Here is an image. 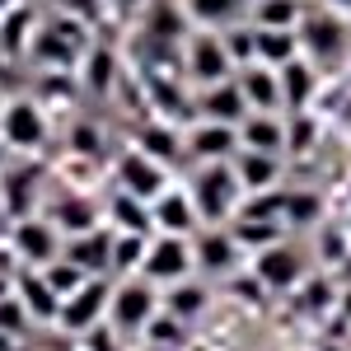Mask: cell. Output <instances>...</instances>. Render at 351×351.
<instances>
[{
  "label": "cell",
  "mask_w": 351,
  "mask_h": 351,
  "mask_svg": "<svg viewBox=\"0 0 351 351\" xmlns=\"http://www.w3.org/2000/svg\"><path fill=\"white\" fill-rule=\"evenodd\" d=\"M89 47H94V28L89 24L71 19V14H56V10H43V24L33 33L28 61L38 71H80Z\"/></svg>",
  "instance_id": "cell-1"
},
{
  "label": "cell",
  "mask_w": 351,
  "mask_h": 351,
  "mask_svg": "<svg viewBox=\"0 0 351 351\" xmlns=\"http://www.w3.org/2000/svg\"><path fill=\"white\" fill-rule=\"evenodd\" d=\"M295 33H300V52L309 56L324 75L337 71L351 56V14H342V10H328L319 0H309Z\"/></svg>",
  "instance_id": "cell-2"
},
{
  "label": "cell",
  "mask_w": 351,
  "mask_h": 351,
  "mask_svg": "<svg viewBox=\"0 0 351 351\" xmlns=\"http://www.w3.org/2000/svg\"><path fill=\"white\" fill-rule=\"evenodd\" d=\"M188 192L197 202V216L202 225H230L239 216V202H243V188H239V173L234 164H192V178H188Z\"/></svg>",
  "instance_id": "cell-3"
},
{
  "label": "cell",
  "mask_w": 351,
  "mask_h": 351,
  "mask_svg": "<svg viewBox=\"0 0 351 351\" xmlns=\"http://www.w3.org/2000/svg\"><path fill=\"white\" fill-rule=\"evenodd\" d=\"M155 314H160V286H150L145 276H112L108 319H104V324H108L122 342L141 337Z\"/></svg>",
  "instance_id": "cell-4"
},
{
  "label": "cell",
  "mask_w": 351,
  "mask_h": 351,
  "mask_svg": "<svg viewBox=\"0 0 351 351\" xmlns=\"http://www.w3.org/2000/svg\"><path fill=\"white\" fill-rule=\"evenodd\" d=\"M178 75L188 80V89H206V84H220L234 75V61L225 52V38L211 33V28H192L178 47Z\"/></svg>",
  "instance_id": "cell-5"
},
{
  "label": "cell",
  "mask_w": 351,
  "mask_h": 351,
  "mask_svg": "<svg viewBox=\"0 0 351 351\" xmlns=\"http://www.w3.org/2000/svg\"><path fill=\"white\" fill-rule=\"evenodd\" d=\"M47 132H52L47 108H43L33 94L5 99V108H0V145H5V150L33 155V150H43V145H47Z\"/></svg>",
  "instance_id": "cell-6"
},
{
  "label": "cell",
  "mask_w": 351,
  "mask_h": 351,
  "mask_svg": "<svg viewBox=\"0 0 351 351\" xmlns=\"http://www.w3.org/2000/svg\"><path fill=\"white\" fill-rule=\"evenodd\" d=\"M192 258H197V271L206 281H230V276H239L248 267V253L230 234V225H202L192 234Z\"/></svg>",
  "instance_id": "cell-7"
},
{
  "label": "cell",
  "mask_w": 351,
  "mask_h": 351,
  "mask_svg": "<svg viewBox=\"0 0 351 351\" xmlns=\"http://www.w3.org/2000/svg\"><path fill=\"white\" fill-rule=\"evenodd\" d=\"M136 276H145L150 286H173L183 276H197V258H192V239L188 234H150V248H145V263Z\"/></svg>",
  "instance_id": "cell-8"
},
{
  "label": "cell",
  "mask_w": 351,
  "mask_h": 351,
  "mask_svg": "<svg viewBox=\"0 0 351 351\" xmlns=\"http://www.w3.org/2000/svg\"><path fill=\"white\" fill-rule=\"evenodd\" d=\"M248 271L263 281L267 295H291L300 281L309 276V263H304V253L291 239H281V243H271V248H263V253H253Z\"/></svg>",
  "instance_id": "cell-9"
},
{
  "label": "cell",
  "mask_w": 351,
  "mask_h": 351,
  "mask_svg": "<svg viewBox=\"0 0 351 351\" xmlns=\"http://www.w3.org/2000/svg\"><path fill=\"white\" fill-rule=\"evenodd\" d=\"M108 295H112V276H89L80 291L61 300V314H56V328L71 332V337H84L89 328H99L108 319Z\"/></svg>",
  "instance_id": "cell-10"
},
{
  "label": "cell",
  "mask_w": 351,
  "mask_h": 351,
  "mask_svg": "<svg viewBox=\"0 0 351 351\" xmlns=\"http://www.w3.org/2000/svg\"><path fill=\"white\" fill-rule=\"evenodd\" d=\"M112 178H117V188L132 192V197H141V202H155L169 183H173V169L160 160H150L145 150H127V155H117V164H112Z\"/></svg>",
  "instance_id": "cell-11"
},
{
  "label": "cell",
  "mask_w": 351,
  "mask_h": 351,
  "mask_svg": "<svg viewBox=\"0 0 351 351\" xmlns=\"http://www.w3.org/2000/svg\"><path fill=\"white\" fill-rule=\"evenodd\" d=\"M61 230H56L52 220H38V216H19L14 220V230H10V248H14V258L24 263V267H47L61 258Z\"/></svg>",
  "instance_id": "cell-12"
},
{
  "label": "cell",
  "mask_w": 351,
  "mask_h": 351,
  "mask_svg": "<svg viewBox=\"0 0 351 351\" xmlns=\"http://www.w3.org/2000/svg\"><path fill=\"white\" fill-rule=\"evenodd\" d=\"M183 145H188V160L192 164H225V160L239 155V127L192 117L188 127H183Z\"/></svg>",
  "instance_id": "cell-13"
},
{
  "label": "cell",
  "mask_w": 351,
  "mask_h": 351,
  "mask_svg": "<svg viewBox=\"0 0 351 351\" xmlns=\"http://www.w3.org/2000/svg\"><path fill=\"white\" fill-rule=\"evenodd\" d=\"M150 216H155V234H197L202 216H197V202H192L188 183H169V188L150 202Z\"/></svg>",
  "instance_id": "cell-14"
},
{
  "label": "cell",
  "mask_w": 351,
  "mask_h": 351,
  "mask_svg": "<svg viewBox=\"0 0 351 351\" xmlns=\"http://www.w3.org/2000/svg\"><path fill=\"white\" fill-rule=\"evenodd\" d=\"M136 24H141V38H145V43H160V47L164 43L183 47V38L192 33L183 0H145L141 14H136Z\"/></svg>",
  "instance_id": "cell-15"
},
{
  "label": "cell",
  "mask_w": 351,
  "mask_h": 351,
  "mask_svg": "<svg viewBox=\"0 0 351 351\" xmlns=\"http://www.w3.org/2000/svg\"><path fill=\"white\" fill-rule=\"evenodd\" d=\"M281 80V112H309L319 104V89H324V71L309 61V56H295L276 71Z\"/></svg>",
  "instance_id": "cell-16"
},
{
  "label": "cell",
  "mask_w": 351,
  "mask_h": 351,
  "mask_svg": "<svg viewBox=\"0 0 351 351\" xmlns=\"http://www.w3.org/2000/svg\"><path fill=\"white\" fill-rule=\"evenodd\" d=\"M80 89L89 94V99H112L117 94V84H122V56H117V47H108V43H99L94 38V47L84 52V61H80Z\"/></svg>",
  "instance_id": "cell-17"
},
{
  "label": "cell",
  "mask_w": 351,
  "mask_h": 351,
  "mask_svg": "<svg viewBox=\"0 0 351 351\" xmlns=\"http://www.w3.org/2000/svg\"><path fill=\"white\" fill-rule=\"evenodd\" d=\"M38 24H43V5H28V0H19L14 10L0 14V61L5 66L28 61V47H33Z\"/></svg>",
  "instance_id": "cell-18"
},
{
  "label": "cell",
  "mask_w": 351,
  "mask_h": 351,
  "mask_svg": "<svg viewBox=\"0 0 351 351\" xmlns=\"http://www.w3.org/2000/svg\"><path fill=\"white\" fill-rule=\"evenodd\" d=\"M61 258L75 263L84 276H112V230L108 225H94L84 234H71L61 243Z\"/></svg>",
  "instance_id": "cell-19"
},
{
  "label": "cell",
  "mask_w": 351,
  "mask_h": 351,
  "mask_svg": "<svg viewBox=\"0 0 351 351\" xmlns=\"http://www.w3.org/2000/svg\"><path fill=\"white\" fill-rule=\"evenodd\" d=\"M132 145H136V150H145L150 160L169 164V169H178V164L188 160L183 127H178V122H164V117H145V122L132 132Z\"/></svg>",
  "instance_id": "cell-20"
},
{
  "label": "cell",
  "mask_w": 351,
  "mask_h": 351,
  "mask_svg": "<svg viewBox=\"0 0 351 351\" xmlns=\"http://www.w3.org/2000/svg\"><path fill=\"white\" fill-rule=\"evenodd\" d=\"M192 112L206 117V122H225V127H239L248 117V104H243L234 75L220 84H206V89H192Z\"/></svg>",
  "instance_id": "cell-21"
},
{
  "label": "cell",
  "mask_w": 351,
  "mask_h": 351,
  "mask_svg": "<svg viewBox=\"0 0 351 351\" xmlns=\"http://www.w3.org/2000/svg\"><path fill=\"white\" fill-rule=\"evenodd\" d=\"M14 295H19V304L28 309L33 328H56L61 295H56L52 286H47V276H43L38 267H19V276H14Z\"/></svg>",
  "instance_id": "cell-22"
},
{
  "label": "cell",
  "mask_w": 351,
  "mask_h": 351,
  "mask_svg": "<svg viewBox=\"0 0 351 351\" xmlns=\"http://www.w3.org/2000/svg\"><path fill=\"white\" fill-rule=\"evenodd\" d=\"M160 309L173 314L178 324H197V319L211 309V281H206V276H183V281L164 286L160 291Z\"/></svg>",
  "instance_id": "cell-23"
},
{
  "label": "cell",
  "mask_w": 351,
  "mask_h": 351,
  "mask_svg": "<svg viewBox=\"0 0 351 351\" xmlns=\"http://www.w3.org/2000/svg\"><path fill=\"white\" fill-rule=\"evenodd\" d=\"M47 220L61 230V239H71V234H84L94 225H104V206L89 192H61L52 206H47Z\"/></svg>",
  "instance_id": "cell-24"
},
{
  "label": "cell",
  "mask_w": 351,
  "mask_h": 351,
  "mask_svg": "<svg viewBox=\"0 0 351 351\" xmlns=\"http://www.w3.org/2000/svg\"><path fill=\"white\" fill-rule=\"evenodd\" d=\"M234 84H239L248 112H281V80H276V71H271V66L248 61V66L234 71Z\"/></svg>",
  "instance_id": "cell-25"
},
{
  "label": "cell",
  "mask_w": 351,
  "mask_h": 351,
  "mask_svg": "<svg viewBox=\"0 0 351 351\" xmlns=\"http://www.w3.org/2000/svg\"><path fill=\"white\" fill-rule=\"evenodd\" d=\"M104 225L108 230H127V234H155V216H150V202H141L132 192L112 188L104 202Z\"/></svg>",
  "instance_id": "cell-26"
},
{
  "label": "cell",
  "mask_w": 351,
  "mask_h": 351,
  "mask_svg": "<svg viewBox=\"0 0 351 351\" xmlns=\"http://www.w3.org/2000/svg\"><path fill=\"white\" fill-rule=\"evenodd\" d=\"M239 145L286 160V112H248L239 122Z\"/></svg>",
  "instance_id": "cell-27"
},
{
  "label": "cell",
  "mask_w": 351,
  "mask_h": 351,
  "mask_svg": "<svg viewBox=\"0 0 351 351\" xmlns=\"http://www.w3.org/2000/svg\"><path fill=\"white\" fill-rule=\"evenodd\" d=\"M192 28H211V33H225L248 19V0H183Z\"/></svg>",
  "instance_id": "cell-28"
},
{
  "label": "cell",
  "mask_w": 351,
  "mask_h": 351,
  "mask_svg": "<svg viewBox=\"0 0 351 351\" xmlns=\"http://www.w3.org/2000/svg\"><path fill=\"white\" fill-rule=\"evenodd\" d=\"M230 164H234V173H239L243 197L281 183V155H263V150H243V145H239V155H234Z\"/></svg>",
  "instance_id": "cell-29"
},
{
  "label": "cell",
  "mask_w": 351,
  "mask_h": 351,
  "mask_svg": "<svg viewBox=\"0 0 351 351\" xmlns=\"http://www.w3.org/2000/svg\"><path fill=\"white\" fill-rule=\"evenodd\" d=\"M300 52V33L295 28H253V61H263L271 71H281L286 61H295Z\"/></svg>",
  "instance_id": "cell-30"
},
{
  "label": "cell",
  "mask_w": 351,
  "mask_h": 351,
  "mask_svg": "<svg viewBox=\"0 0 351 351\" xmlns=\"http://www.w3.org/2000/svg\"><path fill=\"white\" fill-rule=\"evenodd\" d=\"M230 234L239 239V248L253 258V253H263V248H271V243L291 239V230L281 225V220H253V216H234L230 220Z\"/></svg>",
  "instance_id": "cell-31"
},
{
  "label": "cell",
  "mask_w": 351,
  "mask_h": 351,
  "mask_svg": "<svg viewBox=\"0 0 351 351\" xmlns=\"http://www.w3.org/2000/svg\"><path fill=\"white\" fill-rule=\"evenodd\" d=\"M291 295H300V314H309V319H328V314H337V281H332V271H319L314 281L304 276Z\"/></svg>",
  "instance_id": "cell-32"
},
{
  "label": "cell",
  "mask_w": 351,
  "mask_h": 351,
  "mask_svg": "<svg viewBox=\"0 0 351 351\" xmlns=\"http://www.w3.org/2000/svg\"><path fill=\"white\" fill-rule=\"evenodd\" d=\"M104 150H108V136H104V122H94V117H75L71 122V132H66V155L71 160H104Z\"/></svg>",
  "instance_id": "cell-33"
},
{
  "label": "cell",
  "mask_w": 351,
  "mask_h": 351,
  "mask_svg": "<svg viewBox=\"0 0 351 351\" xmlns=\"http://www.w3.org/2000/svg\"><path fill=\"white\" fill-rule=\"evenodd\" d=\"M309 0H248V24L253 28H300Z\"/></svg>",
  "instance_id": "cell-34"
},
{
  "label": "cell",
  "mask_w": 351,
  "mask_h": 351,
  "mask_svg": "<svg viewBox=\"0 0 351 351\" xmlns=\"http://www.w3.org/2000/svg\"><path fill=\"white\" fill-rule=\"evenodd\" d=\"M286 230L291 234H300V230H324V197L314 188H291V197H286Z\"/></svg>",
  "instance_id": "cell-35"
},
{
  "label": "cell",
  "mask_w": 351,
  "mask_h": 351,
  "mask_svg": "<svg viewBox=\"0 0 351 351\" xmlns=\"http://www.w3.org/2000/svg\"><path fill=\"white\" fill-rule=\"evenodd\" d=\"M145 248H150V234L112 230V276H136L145 263Z\"/></svg>",
  "instance_id": "cell-36"
},
{
  "label": "cell",
  "mask_w": 351,
  "mask_h": 351,
  "mask_svg": "<svg viewBox=\"0 0 351 351\" xmlns=\"http://www.w3.org/2000/svg\"><path fill=\"white\" fill-rule=\"evenodd\" d=\"M319 145V117L314 112H286V155H309Z\"/></svg>",
  "instance_id": "cell-37"
},
{
  "label": "cell",
  "mask_w": 351,
  "mask_h": 351,
  "mask_svg": "<svg viewBox=\"0 0 351 351\" xmlns=\"http://www.w3.org/2000/svg\"><path fill=\"white\" fill-rule=\"evenodd\" d=\"M43 10H56V14H71V19H80V24L99 28L108 19V0H47Z\"/></svg>",
  "instance_id": "cell-38"
},
{
  "label": "cell",
  "mask_w": 351,
  "mask_h": 351,
  "mask_svg": "<svg viewBox=\"0 0 351 351\" xmlns=\"http://www.w3.org/2000/svg\"><path fill=\"white\" fill-rule=\"evenodd\" d=\"M183 328H188V324H178L173 314H164V309H160V314L145 324V332H141V337H145V347L164 351V347H178V342H183Z\"/></svg>",
  "instance_id": "cell-39"
},
{
  "label": "cell",
  "mask_w": 351,
  "mask_h": 351,
  "mask_svg": "<svg viewBox=\"0 0 351 351\" xmlns=\"http://www.w3.org/2000/svg\"><path fill=\"white\" fill-rule=\"evenodd\" d=\"M38 271L47 276V286H52V291H56L61 300L71 295V291H80L84 281H89V276H84V271L75 267V263H66V258H56V263H47V267H38Z\"/></svg>",
  "instance_id": "cell-40"
},
{
  "label": "cell",
  "mask_w": 351,
  "mask_h": 351,
  "mask_svg": "<svg viewBox=\"0 0 351 351\" xmlns=\"http://www.w3.org/2000/svg\"><path fill=\"white\" fill-rule=\"evenodd\" d=\"M220 38H225V52H230V61H234V71L253 61V24H248V19L234 24V28H225Z\"/></svg>",
  "instance_id": "cell-41"
},
{
  "label": "cell",
  "mask_w": 351,
  "mask_h": 351,
  "mask_svg": "<svg viewBox=\"0 0 351 351\" xmlns=\"http://www.w3.org/2000/svg\"><path fill=\"white\" fill-rule=\"evenodd\" d=\"M19 328H33V319H28V309L19 304V295L10 291V295L0 300V332H5V337H14Z\"/></svg>",
  "instance_id": "cell-42"
},
{
  "label": "cell",
  "mask_w": 351,
  "mask_h": 351,
  "mask_svg": "<svg viewBox=\"0 0 351 351\" xmlns=\"http://www.w3.org/2000/svg\"><path fill=\"white\" fill-rule=\"evenodd\" d=\"M75 342H80V351H127V342H122L108 324L89 328V332H84V337H75Z\"/></svg>",
  "instance_id": "cell-43"
},
{
  "label": "cell",
  "mask_w": 351,
  "mask_h": 351,
  "mask_svg": "<svg viewBox=\"0 0 351 351\" xmlns=\"http://www.w3.org/2000/svg\"><path fill=\"white\" fill-rule=\"evenodd\" d=\"M332 281H337V286H347V281H351V248L342 253V263L332 267Z\"/></svg>",
  "instance_id": "cell-44"
},
{
  "label": "cell",
  "mask_w": 351,
  "mask_h": 351,
  "mask_svg": "<svg viewBox=\"0 0 351 351\" xmlns=\"http://www.w3.org/2000/svg\"><path fill=\"white\" fill-rule=\"evenodd\" d=\"M337 314L351 324V281H347V286H337Z\"/></svg>",
  "instance_id": "cell-45"
},
{
  "label": "cell",
  "mask_w": 351,
  "mask_h": 351,
  "mask_svg": "<svg viewBox=\"0 0 351 351\" xmlns=\"http://www.w3.org/2000/svg\"><path fill=\"white\" fill-rule=\"evenodd\" d=\"M141 5L145 0H108V10H117V14H141Z\"/></svg>",
  "instance_id": "cell-46"
},
{
  "label": "cell",
  "mask_w": 351,
  "mask_h": 351,
  "mask_svg": "<svg viewBox=\"0 0 351 351\" xmlns=\"http://www.w3.org/2000/svg\"><path fill=\"white\" fill-rule=\"evenodd\" d=\"M319 5H328V10H342V14H351V0H319Z\"/></svg>",
  "instance_id": "cell-47"
},
{
  "label": "cell",
  "mask_w": 351,
  "mask_h": 351,
  "mask_svg": "<svg viewBox=\"0 0 351 351\" xmlns=\"http://www.w3.org/2000/svg\"><path fill=\"white\" fill-rule=\"evenodd\" d=\"M324 351H351L347 342H324Z\"/></svg>",
  "instance_id": "cell-48"
},
{
  "label": "cell",
  "mask_w": 351,
  "mask_h": 351,
  "mask_svg": "<svg viewBox=\"0 0 351 351\" xmlns=\"http://www.w3.org/2000/svg\"><path fill=\"white\" fill-rule=\"evenodd\" d=\"M14 5H19V0H0V14H5V10H14Z\"/></svg>",
  "instance_id": "cell-49"
},
{
  "label": "cell",
  "mask_w": 351,
  "mask_h": 351,
  "mask_svg": "<svg viewBox=\"0 0 351 351\" xmlns=\"http://www.w3.org/2000/svg\"><path fill=\"white\" fill-rule=\"evenodd\" d=\"M28 5H47V0H28Z\"/></svg>",
  "instance_id": "cell-50"
},
{
  "label": "cell",
  "mask_w": 351,
  "mask_h": 351,
  "mask_svg": "<svg viewBox=\"0 0 351 351\" xmlns=\"http://www.w3.org/2000/svg\"><path fill=\"white\" fill-rule=\"evenodd\" d=\"M0 108H5V89H0Z\"/></svg>",
  "instance_id": "cell-51"
},
{
  "label": "cell",
  "mask_w": 351,
  "mask_h": 351,
  "mask_svg": "<svg viewBox=\"0 0 351 351\" xmlns=\"http://www.w3.org/2000/svg\"><path fill=\"white\" fill-rule=\"evenodd\" d=\"M0 66H5V61H0Z\"/></svg>",
  "instance_id": "cell-52"
}]
</instances>
